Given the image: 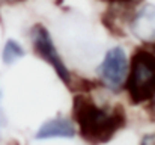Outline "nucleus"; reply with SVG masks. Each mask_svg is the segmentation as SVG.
<instances>
[{
    "instance_id": "f257e3e1",
    "label": "nucleus",
    "mask_w": 155,
    "mask_h": 145,
    "mask_svg": "<svg viewBox=\"0 0 155 145\" xmlns=\"http://www.w3.org/2000/svg\"><path fill=\"white\" fill-rule=\"evenodd\" d=\"M72 121L87 144L103 145L127 126L128 116L120 104H100L89 92H77L72 98Z\"/></svg>"
},
{
    "instance_id": "f03ea898",
    "label": "nucleus",
    "mask_w": 155,
    "mask_h": 145,
    "mask_svg": "<svg viewBox=\"0 0 155 145\" xmlns=\"http://www.w3.org/2000/svg\"><path fill=\"white\" fill-rule=\"evenodd\" d=\"M125 91L133 104L149 103L155 95V53L148 46L131 54Z\"/></svg>"
},
{
    "instance_id": "7ed1b4c3",
    "label": "nucleus",
    "mask_w": 155,
    "mask_h": 145,
    "mask_svg": "<svg viewBox=\"0 0 155 145\" xmlns=\"http://www.w3.org/2000/svg\"><path fill=\"white\" fill-rule=\"evenodd\" d=\"M30 43H32V48H33V53L41 59L44 60L45 64H48L53 68V71L56 73V76L60 79V82L71 89L72 83H74V79H72V74L69 71V68L66 67L63 57L60 56L59 50L54 44V40H53L50 30L47 29V26L41 24V23H36L30 27Z\"/></svg>"
},
{
    "instance_id": "20e7f679",
    "label": "nucleus",
    "mask_w": 155,
    "mask_h": 145,
    "mask_svg": "<svg viewBox=\"0 0 155 145\" xmlns=\"http://www.w3.org/2000/svg\"><path fill=\"white\" fill-rule=\"evenodd\" d=\"M130 60L124 47H111L104 54L103 60L97 68L98 83L110 92H120L125 89Z\"/></svg>"
},
{
    "instance_id": "39448f33",
    "label": "nucleus",
    "mask_w": 155,
    "mask_h": 145,
    "mask_svg": "<svg viewBox=\"0 0 155 145\" xmlns=\"http://www.w3.org/2000/svg\"><path fill=\"white\" fill-rule=\"evenodd\" d=\"M128 30L143 44L155 43V5L143 3L128 20Z\"/></svg>"
},
{
    "instance_id": "423d86ee",
    "label": "nucleus",
    "mask_w": 155,
    "mask_h": 145,
    "mask_svg": "<svg viewBox=\"0 0 155 145\" xmlns=\"http://www.w3.org/2000/svg\"><path fill=\"white\" fill-rule=\"evenodd\" d=\"M77 126L71 118L54 116L51 119L44 121L35 133L36 141L48 139H72L77 136Z\"/></svg>"
},
{
    "instance_id": "0eeeda50",
    "label": "nucleus",
    "mask_w": 155,
    "mask_h": 145,
    "mask_svg": "<svg viewBox=\"0 0 155 145\" xmlns=\"http://www.w3.org/2000/svg\"><path fill=\"white\" fill-rule=\"evenodd\" d=\"M24 56H26V50L17 40L9 38L2 48V60L5 65H12L20 59H23Z\"/></svg>"
},
{
    "instance_id": "6e6552de",
    "label": "nucleus",
    "mask_w": 155,
    "mask_h": 145,
    "mask_svg": "<svg viewBox=\"0 0 155 145\" xmlns=\"http://www.w3.org/2000/svg\"><path fill=\"white\" fill-rule=\"evenodd\" d=\"M100 2H104V3H108L110 6H114V5H117V6H127V8H130L136 0H100Z\"/></svg>"
},
{
    "instance_id": "1a4fd4ad",
    "label": "nucleus",
    "mask_w": 155,
    "mask_h": 145,
    "mask_svg": "<svg viewBox=\"0 0 155 145\" xmlns=\"http://www.w3.org/2000/svg\"><path fill=\"white\" fill-rule=\"evenodd\" d=\"M139 145H155V133H146L140 139Z\"/></svg>"
},
{
    "instance_id": "9d476101",
    "label": "nucleus",
    "mask_w": 155,
    "mask_h": 145,
    "mask_svg": "<svg viewBox=\"0 0 155 145\" xmlns=\"http://www.w3.org/2000/svg\"><path fill=\"white\" fill-rule=\"evenodd\" d=\"M149 106H151V110H152V113L155 115V95L151 98V101H149Z\"/></svg>"
},
{
    "instance_id": "9b49d317",
    "label": "nucleus",
    "mask_w": 155,
    "mask_h": 145,
    "mask_svg": "<svg viewBox=\"0 0 155 145\" xmlns=\"http://www.w3.org/2000/svg\"><path fill=\"white\" fill-rule=\"evenodd\" d=\"M6 3H11V5H14V3H21V2H24V0H5Z\"/></svg>"
},
{
    "instance_id": "f8f14e48",
    "label": "nucleus",
    "mask_w": 155,
    "mask_h": 145,
    "mask_svg": "<svg viewBox=\"0 0 155 145\" xmlns=\"http://www.w3.org/2000/svg\"><path fill=\"white\" fill-rule=\"evenodd\" d=\"M2 118H3V115H2V107H0V124H2Z\"/></svg>"
}]
</instances>
